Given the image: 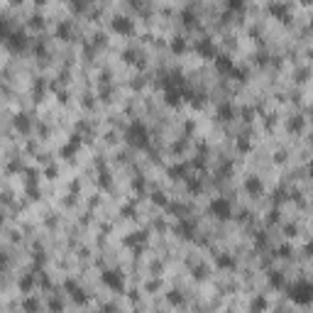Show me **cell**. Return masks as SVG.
Masks as SVG:
<instances>
[{"label": "cell", "instance_id": "29", "mask_svg": "<svg viewBox=\"0 0 313 313\" xmlns=\"http://www.w3.org/2000/svg\"><path fill=\"white\" fill-rule=\"evenodd\" d=\"M189 191L191 194H198L201 191V181L198 179H189Z\"/></svg>", "mask_w": 313, "mask_h": 313}, {"label": "cell", "instance_id": "22", "mask_svg": "<svg viewBox=\"0 0 313 313\" xmlns=\"http://www.w3.org/2000/svg\"><path fill=\"white\" fill-rule=\"evenodd\" d=\"M56 37L59 39H71V25L69 22H59V27H56Z\"/></svg>", "mask_w": 313, "mask_h": 313}, {"label": "cell", "instance_id": "20", "mask_svg": "<svg viewBox=\"0 0 313 313\" xmlns=\"http://www.w3.org/2000/svg\"><path fill=\"white\" fill-rule=\"evenodd\" d=\"M169 49H171L174 54H183V51H186V39H183V37H174V39L169 42Z\"/></svg>", "mask_w": 313, "mask_h": 313}, {"label": "cell", "instance_id": "33", "mask_svg": "<svg viewBox=\"0 0 313 313\" xmlns=\"http://www.w3.org/2000/svg\"><path fill=\"white\" fill-rule=\"evenodd\" d=\"M169 301H171V303H181V296H179V294H176V291H174V294H171V296H169Z\"/></svg>", "mask_w": 313, "mask_h": 313}, {"label": "cell", "instance_id": "31", "mask_svg": "<svg viewBox=\"0 0 313 313\" xmlns=\"http://www.w3.org/2000/svg\"><path fill=\"white\" fill-rule=\"evenodd\" d=\"M32 27H39V30H42V27H44V20H42V17H32Z\"/></svg>", "mask_w": 313, "mask_h": 313}, {"label": "cell", "instance_id": "30", "mask_svg": "<svg viewBox=\"0 0 313 313\" xmlns=\"http://www.w3.org/2000/svg\"><path fill=\"white\" fill-rule=\"evenodd\" d=\"M152 201H154V203H159V206H166V198H164V194H154V196H152Z\"/></svg>", "mask_w": 313, "mask_h": 313}, {"label": "cell", "instance_id": "14", "mask_svg": "<svg viewBox=\"0 0 313 313\" xmlns=\"http://www.w3.org/2000/svg\"><path fill=\"white\" fill-rule=\"evenodd\" d=\"M245 189H247V194L260 196V194L264 191V183H262L260 176H247V179H245Z\"/></svg>", "mask_w": 313, "mask_h": 313}, {"label": "cell", "instance_id": "26", "mask_svg": "<svg viewBox=\"0 0 313 313\" xmlns=\"http://www.w3.org/2000/svg\"><path fill=\"white\" fill-rule=\"evenodd\" d=\"M303 125H306V122H303V117H294V120L289 122V130H291V132H301V130H303Z\"/></svg>", "mask_w": 313, "mask_h": 313}, {"label": "cell", "instance_id": "40", "mask_svg": "<svg viewBox=\"0 0 313 313\" xmlns=\"http://www.w3.org/2000/svg\"><path fill=\"white\" fill-rule=\"evenodd\" d=\"M13 3H15V5H20V3H25V0H13Z\"/></svg>", "mask_w": 313, "mask_h": 313}, {"label": "cell", "instance_id": "10", "mask_svg": "<svg viewBox=\"0 0 313 313\" xmlns=\"http://www.w3.org/2000/svg\"><path fill=\"white\" fill-rule=\"evenodd\" d=\"M176 235L179 237H183V240H191L194 235H196V223L194 220H189V218H181L179 223H176Z\"/></svg>", "mask_w": 313, "mask_h": 313}, {"label": "cell", "instance_id": "6", "mask_svg": "<svg viewBox=\"0 0 313 313\" xmlns=\"http://www.w3.org/2000/svg\"><path fill=\"white\" fill-rule=\"evenodd\" d=\"M3 39H5V44H8V49H13V51H22L25 47H27V34L25 32H10L8 27L3 30Z\"/></svg>", "mask_w": 313, "mask_h": 313}, {"label": "cell", "instance_id": "21", "mask_svg": "<svg viewBox=\"0 0 313 313\" xmlns=\"http://www.w3.org/2000/svg\"><path fill=\"white\" fill-rule=\"evenodd\" d=\"M145 240H147V232L145 230H137V232H132V237H125V245L132 247V245H142Z\"/></svg>", "mask_w": 313, "mask_h": 313}, {"label": "cell", "instance_id": "27", "mask_svg": "<svg viewBox=\"0 0 313 313\" xmlns=\"http://www.w3.org/2000/svg\"><path fill=\"white\" fill-rule=\"evenodd\" d=\"M32 284H34V277H32V274L22 277V279H20V291H30V289H32Z\"/></svg>", "mask_w": 313, "mask_h": 313}, {"label": "cell", "instance_id": "28", "mask_svg": "<svg viewBox=\"0 0 313 313\" xmlns=\"http://www.w3.org/2000/svg\"><path fill=\"white\" fill-rule=\"evenodd\" d=\"M289 255H291V247H289V245H284V247H279V249H277V252H274V257H281V260H284V257H289Z\"/></svg>", "mask_w": 313, "mask_h": 313}, {"label": "cell", "instance_id": "35", "mask_svg": "<svg viewBox=\"0 0 313 313\" xmlns=\"http://www.w3.org/2000/svg\"><path fill=\"white\" fill-rule=\"evenodd\" d=\"M277 220H279V213L272 211V213H269V223H277Z\"/></svg>", "mask_w": 313, "mask_h": 313}, {"label": "cell", "instance_id": "37", "mask_svg": "<svg viewBox=\"0 0 313 313\" xmlns=\"http://www.w3.org/2000/svg\"><path fill=\"white\" fill-rule=\"evenodd\" d=\"M74 3H76V5H83V3H88V0H74Z\"/></svg>", "mask_w": 313, "mask_h": 313}, {"label": "cell", "instance_id": "23", "mask_svg": "<svg viewBox=\"0 0 313 313\" xmlns=\"http://www.w3.org/2000/svg\"><path fill=\"white\" fill-rule=\"evenodd\" d=\"M169 176L171 179H186V164H176L169 169Z\"/></svg>", "mask_w": 313, "mask_h": 313}, {"label": "cell", "instance_id": "16", "mask_svg": "<svg viewBox=\"0 0 313 313\" xmlns=\"http://www.w3.org/2000/svg\"><path fill=\"white\" fill-rule=\"evenodd\" d=\"M64 286L71 291V298H74V301H79V303H86V301H88V298H86V294H83V289H81L74 279H66V284H64Z\"/></svg>", "mask_w": 313, "mask_h": 313}, {"label": "cell", "instance_id": "12", "mask_svg": "<svg viewBox=\"0 0 313 313\" xmlns=\"http://www.w3.org/2000/svg\"><path fill=\"white\" fill-rule=\"evenodd\" d=\"M183 98H186V88H169V91H164V103L169 108H179Z\"/></svg>", "mask_w": 313, "mask_h": 313}, {"label": "cell", "instance_id": "38", "mask_svg": "<svg viewBox=\"0 0 313 313\" xmlns=\"http://www.w3.org/2000/svg\"><path fill=\"white\" fill-rule=\"evenodd\" d=\"M308 174H311V179H313V162H311V166H308Z\"/></svg>", "mask_w": 313, "mask_h": 313}, {"label": "cell", "instance_id": "32", "mask_svg": "<svg viewBox=\"0 0 313 313\" xmlns=\"http://www.w3.org/2000/svg\"><path fill=\"white\" fill-rule=\"evenodd\" d=\"M34 308H37V303H34L32 298H30V301H25V311H34Z\"/></svg>", "mask_w": 313, "mask_h": 313}, {"label": "cell", "instance_id": "19", "mask_svg": "<svg viewBox=\"0 0 313 313\" xmlns=\"http://www.w3.org/2000/svg\"><path fill=\"white\" fill-rule=\"evenodd\" d=\"M15 128H17L20 132H30V128H32V122H30V117H27L25 113H20V115L15 117Z\"/></svg>", "mask_w": 313, "mask_h": 313}, {"label": "cell", "instance_id": "11", "mask_svg": "<svg viewBox=\"0 0 313 313\" xmlns=\"http://www.w3.org/2000/svg\"><path fill=\"white\" fill-rule=\"evenodd\" d=\"M162 86H164V91H169V88H189V86H186V79L179 71H169L162 79Z\"/></svg>", "mask_w": 313, "mask_h": 313}, {"label": "cell", "instance_id": "5", "mask_svg": "<svg viewBox=\"0 0 313 313\" xmlns=\"http://www.w3.org/2000/svg\"><path fill=\"white\" fill-rule=\"evenodd\" d=\"M100 281H103V286H108L110 291H117V294L125 291V274H122L120 269H108V272H103V274H100Z\"/></svg>", "mask_w": 313, "mask_h": 313}, {"label": "cell", "instance_id": "1", "mask_svg": "<svg viewBox=\"0 0 313 313\" xmlns=\"http://www.w3.org/2000/svg\"><path fill=\"white\" fill-rule=\"evenodd\" d=\"M125 140H128L130 147L135 149H149V130H147V125L140 122V120H132L128 125V130H125Z\"/></svg>", "mask_w": 313, "mask_h": 313}, {"label": "cell", "instance_id": "2", "mask_svg": "<svg viewBox=\"0 0 313 313\" xmlns=\"http://www.w3.org/2000/svg\"><path fill=\"white\" fill-rule=\"evenodd\" d=\"M213 61H215V69H218L223 76H232V79H237V81H245L247 71L240 69V66H235V61H232L228 54H218Z\"/></svg>", "mask_w": 313, "mask_h": 313}, {"label": "cell", "instance_id": "25", "mask_svg": "<svg viewBox=\"0 0 313 313\" xmlns=\"http://www.w3.org/2000/svg\"><path fill=\"white\" fill-rule=\"evenodd\" d=\"M245 3H247V0H228V10L230 13H240L245 8Z\"/></svg>", "mask_w": 313, "mask_h": 313}, {"label": "cell", "instance_id": "7", "mask_svg": "<svg viewBox=\"0 0 313 313\" xmlns=\"http://www.w3.org/2000/svg\"><path fill=\"white\" fill-rule=\"evenodd\" d=\"M110 30H113V32H117V34L130 37V34H135V20L125 17V15H115V17L110 20Z\"/></svg>", "mask_w": 313, "mask_h": 313}, {"label": "cell", "instance_id": "36", "mask_svg": "<svg viewBox=\"0 0 313 313\" xmlns=\"http://www.w3.org/2000/svg\"><path fill=\"white\" fill-rule=\"evenodd\" d=\"M306 255H308V257H313V242H308V245H306Z\"/></svg>", "mask_w": 313, "mask_h": 313}, {"label": "cell", "instance_id": "4", "mask_svg": "<svg viewBox=\"0 0 313 313\" xmlns=\"http://www.w3.org/2000/svg\"><path fill=\"white\" fill-rule=\"evenodd\" d=\"M208 211H211V215L218 218V220H230V218H232V203H230V198H223V196L213 198L211 206H208Z\"/></svg>", "mask_w": 313, "mask_h": 313}, {"label": "cell", "instance_id": "24", "mask_svg": "<svg viewBox=\"0 0 313 313\" xmlns=\"http://www.w3.org/2000/svg\"><path fill=\"white\" fill-rule=\"evenodd\" d=\"M269 284H272L274 289H281V286H284V277H281L279 272H269Z\"/></svg>", "mask_w": 313, "mask_h": 313}, {"label": "cell", "instance_id": "34", "mask_svg": "<svg viewBox=\"0 0 313 313\" xmlns=\"http://www.w3.org/2000/svg\"><path fill=\"white\" fill-rule=\"evenodd\" d=\"M264 306H267V303H264V298H257V301L252 303V308H264Z\"/></svg>", "mask_w": 313, "mask_h": 313}, {"label": "cell", "instance_id": "15", "mask_svg": "<svg viewBox=\"0 0 313 313\" xmlns=\"http://www.w3.org/2000/svg\"><path fill=\"white\" fill-rule=\"evenodd\" d=\"M215 115H218V120L228 122V120L235 117V105H232V103H220V105L215 108Z\"/></svg>", "mask_w": 313, "mask_h": 313}, {"label": "cell", "instance_id": "9", "mask_svg": "<svg viewBox=\"0 0 313 313\" xmlns=\"http://www.w3.org/2000/svg\"><path fill=\"white\" fill-rule=\"evenodd\" d=\"M267 10H269V15H272L274 20H279V22H289L291 10H289V5H286V3H281V0H272V3L267 5Z\"/></svg>", "mask_w": 313, "mask_h": 313}, {"label": "cell", "instance_id": "3", "mask_svg": "<svg viewBox=\"0 0 313 313\" xmlns=\"http://www.w3.org/2000/svg\"><path fill=\"white\" fill-rule=\"evenodd\" d=\"M289 298L298 306L313 303V284L311 281H296L294 286H289Z\"/></svg>", "mask_w": 313, "mask_h": 313}, {"label": "cell", "instance_id": "18", "mask_svg": "<svg viewBox=\"0 0 313 313\" xmlns=\"http://www.w3.org/2000/svg\"><path fill=\"white\" fill-rule=\"evenodd\" d=\"M181 25H183L186 30L196 27V25H198V17H196V13H194V10H183V13H181Z\"/></svg>", "mask_w": 313, "mask_h": 313}, {"label": "cell", "instance_id": "39", "mask_svg": "<svg viewBox=\"0 0 313 313\" xmlns=\"http://www.w3.org/2000/svg\"><path fill=\"white\" fill-rule=\"evenodd\" d=\"M301 3H303V5H311V3H313V0H301Z\"/></svg>", "mask_w": 313, "mask_h": 313}, {"label": "cell", "instance_id": "13", "mask_svg": "<svg viewBox=\"0 0 313 313\" xmlns=\"http://www.w3.org/2000/svg\"><path fill=\"white\" fill-rule=\"evenodd\" d=\"M122 59H125V64H130V66H145V56L137 49H125Z\"/></svg>", "mask_w": 313, "mask_h": 313}, {"label": "cell", "instance_id": "8", "mask_svg": "<svg viewBox=\"0 0 313 313\" xmlns=\"http://www.w3.org/2000/svg\"><path fill=\"white\" fill-rule=\"evenodd\" d=\"M196 54L201 59H215L218 56V47H215V42L211 37H203V39L196 42Z\"/></svg>", "mask_w": 313, "mask_h": 313}, {"label": "cell", "instance_id": "17", "mask_svg": "<svg viewBox=\"0 0 313 313\" xmlns=\"http://www.w3.org/2000/svg\"><path fill=\"white\" fill-rule=\"evenodd\" d=\"M215 267H220V269H235V267H237V262H235V257H232V255L220 252V255L215 257Z\"/></svg>", "mask_w": 313, "mask_h": 313}, {"label": "cell", "instance_id": "41", "mask_svg": "<svg viewBox=\"0 0 313 313\" xmlns=\"http://www.w3.org/2000/svg\"><path fill=\"white\" fill-rule=\"evenodd\" d=\"M311 30H313V22H311Z\"/></svg>", "mask_w": 313, "mask_h": 313}]
</instances>
